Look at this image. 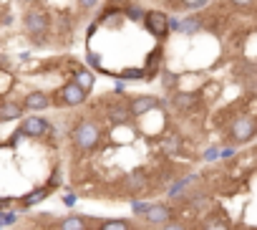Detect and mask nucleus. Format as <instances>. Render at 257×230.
Segmentation results:
<instances>
[{
  "label": "nucleus",
  "instance_id": "obj_1",
  "mask_svg": "<svg viewBox=\"0 0 257 230\" xmlns=\"http://www.w3.org/2000/svg\"><path fill=\"white\" fill-rule=\"evenodd\" d=\"M23 28H26V36L36 46H43L46 43V36H48V28H51V18L38 6H31L26 11V16H23Z\"/></svg>",
  "mask_w": 257,
  "mask_h": 230
},
{
  "label": "nucleus",
  "instance_id": "obj_2",
  "mask_svg": "<svg viewBox=\"0 0 257 230\" xmlns=\"http://www.w3.org/2000/svg\"><path fill=\"white\" fill-rule=\"evenodd\" d=\"M71 142L78 152H93L101 144V129L93 119H81L71 129Z\"/></svg>",
  "mask_w": 257,
  "mask_h": 230
},
{
  "label": "nucleus",
  "instance_id": "obj_3",
  "mask_svg": "<svg viewBox=\"0 0 257 230\" xmlns=\"http://www.w3.org/2000/svg\"><path fill=\"white\" fill-rule=\"evenodd\" d=\"M257 132V124H254V117H249V114H239V117H234L229 122V142L232 144H244V142H252Z\"/></svg>",
  "mask_w": 257,
  "mask_h": 230
},
{
  "label": "nucleus",
  "instance_id": "obj_4",
  "mask_svg": "<svg viewBox=\"0 0 257 230\" xmlns=\"http://www.w3.org/2000/svg\"><path fill=\"white\" fill-rule=\"evenodd\" d=\"M88 99V94L83 89H78L73 81L66 84L53 99H51V106H61V109H71V106H81L83 101Z\"/></svg>",
  "mask_w": 257,
  "mask_h": 230
},
{
  "label": "nucleus",
  "instance_id": "obj_5",
  "mask_svg": "<svg viewBox=\"0 0 257 230\" xmlns=\"http://www.w3.org/2000/svg\"><path fill=\"white\" fill-rule=\"evenodd\" d=\"M21 132H23V137L41 139V137H46V134L51 132V122H48V119H43V117H38V114H31V117H26V119H23Z\"/></svg>",
  "mask_w": 257,
  "mask_h": 230
},
{
  "label": "nucleus",
  "instance_id": "obj_6",
  "mask_svg": "<svg viewBox=\"0 0 257 230\" xmlns=\"http://www.w3.org/2000/svg\"><path fill=\"white\" fill-rule=\"evenodd\" d=\"M126 106H128V111H132V117L139 119V117H144V114L159 109V99L149 96V94H142V96H134L132 101H126Z\"/></svg>",
  "mask_w": 257,
  "mask_h": 230
},
{
  "label": "nucleus",
  "instance_id": "obj_7",
  "mask_svg": "<svg viewBox=\"0 0 257 230\" xmlns=\"http://www.w3.org/2000/svg\"><path fill=\"white\" fill-rule=\"evenodd\" d=\"M121 185H123L126 192H132V195L137 192V195H139V192H144V190L149 187V175H147L144 167H137V170H132V172L123 177Z\"/></svg>",
  "mask_w": 257,
  "mask_h": 230
},
{
  "label": "nucleus",
  "instance_id": "obj_8",
  "mask_svg": "<svg viewBox=\"0 0 257 230\" xmlns=\"http://www.w3.org/2000/svg\"><path fill=\"white\" fill-rule=\"evenodd\" d=\"M142 217L147 222H152V225H164V222H169L174 217V212H172V207L167 202H149V207H147V212Z\"/></svg>",
  "mask_w": 257,
  "mask_h": 230
},
{
  "label": "nucleus",
  "instance_id": "obj_9",
  "mask_svg": "<svg viewBox=\"0 0 257 230\" xmlns=\"http://www.w3.org/2000/svg\"><path fill=\"white\" fill-rule=\"evenodd\" d=\"M106 119L113 127H128V122H132L134 117H132V111H128V106L123 101H116V104L106 106Z\"/></svg>",
  "mask_w": 257,
  "mask_h": 230
},
{
  "label": "nucleus",
  "instance_id": "obj_10",
  "mask_svg": "<svg viewBox=\"0 0 257 230\" xmlns=\"http://www.w3.org/2000/svg\"><path fill=\"white\" fill-rule=\"evenodd\" d=\"M21 104H23V109H26V111L38 114V111H46V109L51 106V96H48L46 91H31Z\"/></svg>",
  "mask_w": 257,
  "mask_h": 230
},
{
  "label": "nucleus",
  "instance_id": "obj_11",
  "mask_svg": "<svg viewBox=\"0 0 257 230\" xmlns=\"http://www.w3.org/2000/svg\"><path fill=\"white\" fill-rule=\"evenodd\" d=\"M199 104V96L194 94V91H177L174 96H172V106L177 109V111H189V109H194Z\"/></svg>",
  "mask_w": 257,
  "mask_h": 230
},
{
  "label": "nucleus",
  "instance_id": "obj_12",
  "mask_svg": "<svg viewBox=\"0 0 257 230\" xmlns=\"http://www.w3.org/2000/svg\"><path fill=\"white\" fill-rule=\"evenodd\" d=\"M23 104L18 101H0V122H13V119H23Z\"/></svg>",
  "mask_w": 257,
  "mask_h": 230
},
{
  "label": "nucleus",
  "instance_id": "obj_13",
  "mask_svg": "<svg viewBox=\"0 0 257 230\" xmlns=\"http://www.w3.org/2000/svg\"><path fill=\"white\" fill-rule=\"evenodd\" d=\"M56 230H91V225L83 215H66L56 222Z\"/></svg>",
  "mask_w": 257,
  "mask_h": 230
},
{
  "label": "nucleus",
  "instance_id": "obj_14",
  "mask_svg": "<svg viewBox=\"0 0 257 230\" xmlns=\"http://www.w3.org/2000/svg\"><path fill=\"white\" fill-rule=\"evenodd\" d=\"M147 26H149V31H152L157 38H164L167 31H169L167 16H164V13H147Z\"/></svg>",
  "mask_w": 257,
  "mask_h": 230
},
{
  "label": "nucleus",
  "instance_id": "obj_15",
  "mask_svg": "<svg viewBox=\"0 0 257 230\" xmlns=\"http://www.w3.org/2000/svg\"><path fill=\"white\" fill-rule=\"evenodd\" d=\"M194 182H199V177L197 175H187V177H182V180H177L172 187H169V197L174 200V197H184L187 192H189V187H194Z\"/></svg>",
  "mask_w": 257,
  "mask_h": 230
},
{
  "label": "nucleus",
  "instance_id": "obj_16",
  "mask_svg": "<svg viewBox=\"0 0 257 230\" xmlns=\"http://www.w3.org/2000/svg\"><path fill=\"white\" fill-rule=\"evenodd\" d=\"M51 190H53V185H43V187H38V190H33L31 195H26V197H23V205H21V207L26 210V207H33V205H38V202H43V200H46V197L51 195Z\"/></svg>",
  "mask_w": 257,
  "mask_h": 230
},
{
  "label": "nucleus",
  "instance_id": "obj_17",
  "mask_svg": "<svg viewBox=\"0 0 257 230\" xmlns=\"http://www.w3.org/2000/svg\"><path fill=\"white\" fill-rule=\"evenodd\" d=\"M202 230H232V227H229V220H227L222 212H212V215L202 222Z\"/></svg>",
  "mask_w": 257,
  "mask_h": 230
},
{
  "label": "nucleus",
  "instance_id": "obj_18",
  "mask_svg": "<svg viewBox=\"0 0 257 230\" xmlns=\"http://www.w3.org/2000/svg\"><path fill=\"white\" fill-rule=\"evenodd\" d=\"M73 84L88 94V91L93 89V73H91V71H86V68H78V71L73 73Z\"/></svg>",
  "mask_w": 257,
  "mask_h": 230
},
{
  "label": "nucleus",
  "instance_id": "obj_19",
  "mask_svg": "<svg viewBox=\"0 0 257 230\" xmlns=\"http://www.w3.org/2000/svg\"><path fill=\"white\" fill-rule=\"evenodd\" d=\"M98 230H134V225L126 217H116V220H103L98 225Z\"/></svg>",
  "mask_w": 257,
  "mask_h": 230
},
{
  "label": "nucleus",
  "instance_id": "obj_20",
  "mask_svg": "<svg viewBox=\"0 0 257 230\" xmlns=\"http://www.w3.org/2000/svg\"><path fill=\"white\" fill-rule=\"evenodd\" d=\"M199 23H202L199 18H187V21L179 23V31L182 33H194V31H199Z\"/></svg>",
  "mask_w": 257,
  "mask_h": 230
},
{
  "label": "nucleus",
  "instance_id": "obj_21",
  "mask_svg": "<svg viewBox=\"0 0 257 230\" xmlns=\"http://www.w3.org/2000/svg\"><path fill=\"white\" fill-rule=\"evenodd\" d=\"M147 207H149V202H144V200H134V202H132V212L139 215V217L147 212Z\"/></svg>",
  "mask_w": 257,
  "mask_h": 230
},
{
  "label": "nucleus",
  "instance_id": "obj_22",
  "mask_svg": "<svg viewBox=\"0 0 257 230\" xmlns=\"http://www.w3.org/2000/svg\"><path fill=\"white\" fill-rule=\"evenodd\" d=\"M252 3H254V0H229V6L232 8H239V11H249Z\"/></svg>",
  "mask_w": 257,
  "mask_h": 230
},
{
  "label": "nucleus",
  "instance_id": "obj_23",
  "mask_svg": "<svg viewBox=\"0 0 257 230\" xmlns=\"http://www.w3.org/2000/svg\"><path fill=\"white\" fill-rule=\"evenodd\" d=\"M162 230H187V225L184 222H177V220H169V222L162 225Z\"/></svg>",
  "mask_w": 257,
  "mask_h": 230
},
{
  "label": "nucleus",
  "instance_id": "obj_24",
  "mask_svg": "<svg viewBox=\"0 0 257 230\" xmlns=\"http://www.w3.org/2000/svg\"><path fill=\"white\" fill-rule=\"evenodd\" d=\"M0 222H3V225H13L16 222V212H0Z\"/></svg>",
  "mask_w": 257,
  "mask_h": 230
},
{
  "label": "nucleus",
  "instance_id": "obj_25",
  "mask_svg": "<svg viewBox=\"0 0 257 230\" xmlns=\"http://www.w3.org/2000/svg\"><path fill=\"white\" fill-rule=\"evenodd\" d=\"M78 6H81L83 11H93V8L98 6V0H78Z\"/></svg>",
  "mask_w": 257,
  "mask_h": 230
},
{
  "label": "nucleus",
  "instance_id": "obj_26",
  "mask_svg": "<svg viewBox=\"0 0 257 230\" xmlns=\"http://www.w3.org/2000/svg\"><path fill=\"white\" fill-rule=\"evenodd\" d=\"M217 157H219V149H217V147H209V149L204 152V160H207V162H212V160H217Z\"/></svg>",
  "mask_w": 257,
  "mask_h": 230
},
{
  "label": "nucleus",
  "instance_id": "obj_27",
  "mask_svg": "<svg viewBox=\"0 0 257 230\" xmlns=\"http://www.w3.org/2000/svg\"><path fill=\"white\" fill-rule=\"evenodd\" d=\"M234 152H237V147H224V149H219V157H224V160H227V157H232Z\"/></svg>",
  "mask_w": 257,
  "mask_h": 230
},
{
  "label": "nucleus",
  "instance_id": "obj_28",
  "mask_svg": "<svg viewBox=\"0 0 257 230\" xmlns=\"http://www.w3.org/2000/svg\"><path fill=\"white\" fill-rule=\"evenodd\" d=\"M128 16H132V18H142L144 13H142L139 8H134V6H132V8H128Z\"/></svg>",
  "mask_w": 257,
  "mask_h": 230
},
{
  "label": "nucleus",
  "instance_id": "obj_29",
  "mask_svg": "<svg viewBox=\"0 0 257 230\" xmlns=\"http://www.w3.org/2000/svg\"><path fill=\"white\" fill-rule=\"evenodd\" d=\"M164 86H167V89H172V86H174V76H172V73H167V76H164Z\"/></svg>",
  "mask_w": 257,
  "mask_h": 230
},
{
  "label": "nucleus",
  "instance_id": "obj_30",
  "mask_svg": "<svg viewBox=\"0 0 257 230\" xmlns=\"http://www.w3.org/2000/svg\"><path fill=\"white\" fill-rule=\"evenodd\" d=\"M63 202H66V205H73V202H76V195H73V192H68V195L63 197Z\"/></svg>",
  "mask_w": 257,
  "mask_h": 230
},
{
  "label": "nucleus",
  "instance_id": "obj_31",
  "mask_svg": "<svg viewBox=\"0 0 257 230\" xmlns=\"http://www.w3.org/2000/svg\"><path fill=\"white\" fill-rule=\"evenodd\" d=\"M23 3H28V6H36V3H38V0H23Z\"/></svg>",
  "mask_w": 257,
  "mask_h": 230
},
{
  "label": "nucleus",
  "instance_id": "obj_32",
  "mask_svg": "<svg viewBox=\"0 0 257 230\" xmlns=\"http://www.w3.org/2000/svg\"><path fill=\"white\" fill-rule=\"evenodd\" d=\"M247 230H257V227H252V225H249V227H247Z\"/></svg>",
  "mask_w": 257,
  "mask_h": 230
},
{
  "label": "nucleus",
  "instance_id": "obj_33",
  "mask_svg": "<svg viewBox=\"0 0 257 230\" xmlns=\"http://www.w3.org/2000/svg\"><path fill=\"white\" fill-rule=\"evenodd\" d=\"M0 230H3V222H0Z\"/></svg>",
  "mask_w": 257,
  "mask_h": 230
}]
</instances>
